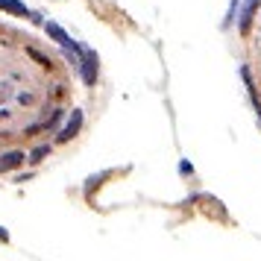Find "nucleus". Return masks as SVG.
I'll return each instance as SVG.
<instances>
[{"mask_svg": "<svg viewBox=\"0 0 261 261\" xmlns=\"http://www.w3.org/2000/svg\"><path fill=\"white\" fill-rule=\"evenodd\" d=\"M0 9H3V12H12V15H24V18H30V9H27L21 0H0Z\"/></svg>", "mask_w": 261, "mask_h": 261, "instance_id": "nucleus-5", "label": "nucleus"}, {"mask_svg": "<svg viewBox=\"0 0 261 261\" xmlns=\"http://www.w3.org/2000/svg\"><path fill=\"white\" fill-rule=\"evenodd\" d=\"M24 165V153L21 150H9V153L0 155V173H6V170H15V167Z\"/></svg>", "mask_w": 261, "mask_h": 261, "instance_id": "nucleus-4", "label": "nucleus"}, {"mask_svg": "<svg viewBox=\"0 0 261 261\" xmlns=\"http://www.w3.org/2000/svg\"><path fill=\"white\" fill-rule=\"evenodd\" d=\"M47 153H50V147H36V150H33V155H30V162H33V165H38V162H41Z\"/></svg>", "mask_w": 261, "mask_h": 261, "instance_id": "nucleus-6", "label": "nucleus"}, {"mask_svg": "<svg viewBox=\"0 0 261 261\" xmlns=\"http://www.w3.org/2000/svg\"><path fill=\"white\" fill-rule=\"evenodd\" d=\"M44 30H47V36L53 38V41H59L62 47L68 50V53H73V56H80V44H76V41H71V36H68V33H65V30H62L59 24H53V21H47V24H44Z\"/></svg>", "mask_w": 261, "mask_h": 261, "instance_id": "nucleus-1", "label": "nucleus"}, {"mask_svg": "<svg viewBox=\"0 0 261 261\" xmlns=\"http://www.w3.org/2000/svg\"><path fill=\"white\" fill-rule=\"evenodd\" d=\"M62 115H65V112H62V109H56V112L50 115V120H47V123H44V129H50V126H56V123H59V118H62Z\"/></svg>", "mask_w": 261, "mask_h": 261, "instance_id": "nucleus-7", "label": "nucleus"}, {"mask_svg": "<svg viewBox=\"0 0 261 261\" xmlns=\"http://www.w3.org/2000/svg\"><path fill=\"white\" fill-rule=\"evenodd\" d=\"M80 59H83V80L88 85H94L97 83V56L91 50L80 47Z\"/></svg>", "mask_w": 261, "mask_h": 261, "instance_id": "nucleus-3", "label": "nucleus"}, {"mask_svg": "<svg viewBox=\"0 0 261 261\" xmlns=\"http://www.w3.org/2000/svg\"><path fill=\"white\" fill-rule=\"evenodd\" d=\"M80 129H83V112L76 109V112H71V120H68V123H65V126L59 129V135H56V144L71 141V138H73V135H76Z\"/></svg>", "mask_w": 261, "mask_h": 261, "instance_id": "nucleus-2", "label": "nucleus"}]
</instances>
